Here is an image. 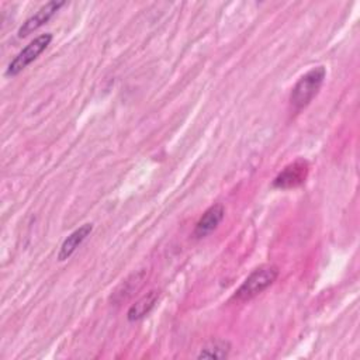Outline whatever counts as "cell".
<instances>
[{"label":"cell","mask_w":360,"mask_h":360,"mask_svg":"<svg viewBox=\"0 0 360 360\" xmlns=\"http://www.w3.org/2000/svg\"><path fill=\"white\" fill-rule=\"evenodd\" d=\"M224 215H225V208L222 204H214L208 207L197 221L193 235L197 239L208 236L221 224V221L224 219Z\"/></svg>","instance_id":"8992f818"},{"label":"cell","mask_w":360,"mask_h":360,"mask_svg":"<svg viewBox=\"0 0 360 360\" xmlns=\"http://www.w3.org/2000/svg\"><path fill=\"white\" fill-rule=\"evenodd\" d=\"M66 4V1H48L46 4H44L37 13H34L31 17H28L22 25L18 28V37L24 38L27 35H30L31 32H34L35 30H38L41 25H44L46 21H49L56 11H59L60 7H63Z\"/></svg>","instance_id":"5b68a950"},{"label":"cell","mask_w":360,"mask_h":360,"mask_svg":"<svg viewBox=\"0 0 360 360\" xmlns=\"http://www.w3.org/2000/svg\"><path fill=\"white\" fill-rule=\"evenodd\" d=\"M51 41H52V34L51 32H45V34H41L37 38H34L8 63L6 75L7 76H17L20 72H22L30 63H32L48 48Z\"/></svg>","instance_id":"3957f363"},{"label":"cell","mask_w":360,"mask_h":360,"mask_svg":"<svg viewBox=\"0 0 360 360\" xmlns=\"http://www.w3.org/2000/svg\"><path fill=\"white\" fill-rule=\"evenodd\" d=\"M325 76L326 69L323 66H315L298 79L290 94V103L295 111L305 108L314 100L325 80Z\"/></svg>","instance_id":"6da1fadb"},{"label":"cell","mask_w":360,"mask_h":360,"mask_svg":"<svg viewBox=\"0 0 360 360\" xmlns=\"http://www.w3.org/2000/svg\"><path fill=\"white\" fill-rule=\"evenodd\" d=\"M91 231H93V224L87 222V224H83L82 226H79L77 229H75L72 233H69L60 245V249L58 253V260L63 262V260L69 259L73 255V252L83 243V240L90 235Z\"/></svg>","instance_id":"52a82bcc"},{"label":"cell","mask_w":360,"mask_h":360,"mask_svg":"<svg viewBox=\"0 0 360 360\" xmlns=\"http://www.w3.org/2000/svg\"><path fill=\"white\" fill-rule=\"evenodd\" d=\"M159 295H160V292L158 290H150L149 292L142 295L138 301H135V304H132L127 312L128 321L135 322V321H139L143 316H146L156 305Z\"/></svg>","instance_id":"ba28073f"},{"label":"cell","mask_w":360,"mask_h":360,"mask_svg":"<svg viewBox=\"0 0 360 360\" xmlns=\"http://www.w3.org/2000/svg\"><path fill=\"white\" fill-rule=\"evenodd\" d=\"M143 278H145V271H139V273L131 274V276H129L127 280H124L122 284L114 291V297H118V298H115V301H122V300L128 298L132 292H135V291L141 287Z\"/></svg>","instance_id":"30bf717a"},{"label":"cell","mask_w":360,"mask_h":360,"mask_svg":"<svg viewBox=\"0 0 360 360\" xmlns=\"http://www.w3.org/2000/svg\"><path fill=\"white\" fill-rule=\"evenodd\" d=\"M231 343L225 339H212L210 340L208 343H205L198 354H197V359H218V360H222V359H226L231 353Z\"/></svg>","instance_id":"9c48e42d"},{"label":"cell","mask_w":360,"mask_h":360,"mask_svg":"<svg viewBox=\"0 0 360 360\" xmlns=\"http://www.w3.org/2000/svg\"><path fill=\"white\" fill-rule=\"evenodd\" d=\"M308 162L298 159L287 165L273 180V187L276 188H294L301 186L308 176Z\"/></svg>","instance_id":"277c9868"},{"label":"cell","mask_w":360,"mask_h":360,"mask_svg":"<svg viewBox=\"0 0 360 360\" xmlns=\"http://www.w3.org/2000/svg\"><path fill=\"white\" fill-rule=\"evenodd\" d=\"M277 277L278 267L274 264H263L255 269L235 291L233 300H236L238 302H245L255 298L266 288H269L277 280Z\"/></svg>","instance_id":"7a4b0ae2"}]
</instances>
